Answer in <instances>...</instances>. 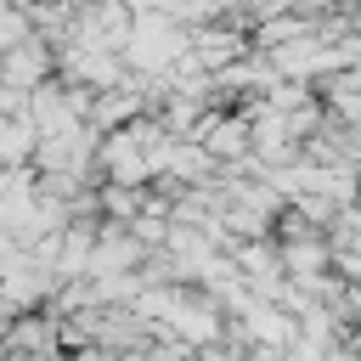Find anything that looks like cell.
<instances>
[{"label":"cell","mask_w":361,"mask_h":361,"mask_svg":"<svg viewBox=\"0 0 361 361\" xmlns=\"http://www.w3.org/2000/svg\"><path fill=\"white\" fill-rule=\"evenodd\" d=\"M316 28H322V23H316L310 11H282V17H271V23L254 28V45H259V51H276V45L305 39V34H316Z\"/></svg>","instance_id":"5b68a950"},{"label":"cell","mask_w":361,"mask_h":361,"mask_svg":"<svg viewBox=\"0 0 361 361\" xmlns=\"http://www.w3.org/2000/svg\"><path fill=\"white\" fill-rule=\"evenodd\" d=\"M39 152V130H34V118L28 113H11V118H0V164L6 169H17L23 158H34Z\"/></svg>","instance_id":"277c9868"},{"label":"cell","mask_w":361,"mask_h":361,"mask_svg":"<svg viewBox=\"0 0 361 361\" xmlns=\"http://www.w3.org/2000/svg\"><path fill=\"white\" fill-rule=\"evenodd\" d=\"M39 28H34V17L23 11V6H11V0H0V56L11 51V45H23V39H34Z\"/></svg>","instance_id":"8992f818"},{"label":"cell","mask_w":361,"mask_h":361,"mask_svg":"<svg viewBox=\"0 0 361 361\" xmlns=\"http://www.w3.org/2000/svg\"><path fill=\"white\" fill-rule=\"evenodd\" d=\"M11 361H39V355H11Z\"/></svg>","instance_id":"52a82bcc"},{"label":"cell","mask_w":361,"mask_h":361,"mask_svg":"<svg viewBox=\"0 0 361 361\" xmlns=\"http://www.w3.org/2000/svg\"><path fill=\"white\" fill-rule=\"evenodd\" d=\"M51 68H56V45H51L45 34L11 45V51L0 56V79H11V85H23V90H39V85L51 79Z\"/></svg>","instance_id":"7a4b0ae2"},{"label":"cell","mask_w":361,"mask_h":361,"mask_svg":"<svg viewBox=\"0 0 361 361\" xmlns=\"http://www.w3.org/2000/svg\"><path fill=\"white\" fill-rule=\"evenodd\" d=\"M186 51H192V28H186V23L141 11L135 28H130V45H124V62H130V73H141V79H164Z\"/></svg>","instance_id":"6da1fadb"},{"label":"cell","mask_w":361,"mask_h":361,"mask_svg":"<svg viewBox=\"0 0 361 361\" xmlns=\"http://www.w3.org/2000/svg\"><path fill=\"white\" fill-rule=\"evenodd\" d=\"M197 141H203L214 158H243V152L254 147V124H248V118L209 113V118H203V130H197Z\"/></svg>","instance_id":"3957f363"}]
</instances>
